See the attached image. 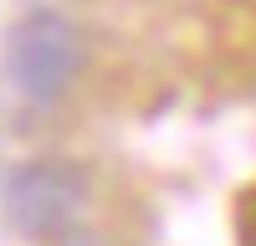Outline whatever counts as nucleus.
<instances>
[{"label":"nucleus","mask_w":256,"mask_h":246,"mask_svg":"<svg viewBox=\"0 0 256 246\" xmlns=\"http://www.w3.org/2000/svg\"><path fill=\"white\" fill-rule=\"evenodd\" d=\"M82 67H88V36L72 16L62 10H26L6 26V41H0V77L6 88L31 102V108H52L62 102Z\"/></svg>","instance_id":"obj_1"},{"label":"nucleus","mask_w":256,"mask_h":246,"mask_svg":"<svg viewBox=\"0 0 256 246\" xmlns=\"http://www.w3.org/2000/svg\"><path fill=\"white\" fill-rule=\"evenodd\" d=\"M6 226L26 241H56L88 210V174L72 159H20L6 174V195H0Z\"/></svg>","instance_id":"obj_2"},{"label":"nucleus","mask_w":256,"mask_h":246,"mask_svg":"<svg viewBox=\"0 0 256 246\" xmlns=\"http://www.w3.org/2000/svg\"><path fill=\"white\" fill-rule=\"evenodd\" d=\"M72 246H98V241H72Z\"/></svg>","instance_id":"obj_3"}]
</instances>
